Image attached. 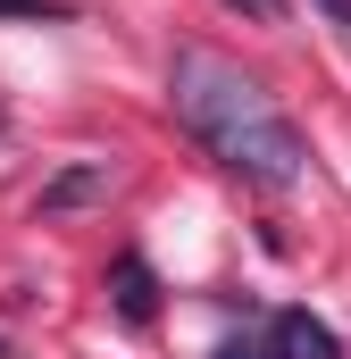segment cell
I'll return each mask as SVG.
<instances>
[{
	"label": "cell",
	"instance_id": "52a82bcc",
	"mask_svg": "<svg viewBox=\"0 0 351 359\" xmlns=\"http://www.w3.org/2000/svg\"><path fill=\"white\" fill-rule=\"evenodd\" d=\"M209 359H267V351H260V334H226V343H218Z\"/></svg>",
	"mask_w": 351,
	"mask_h": 359
},
{
	"label": "cell",
	"instance_id": "3957f363",
	"mask_svg": "<svg viewBox=\"0 0 351 359\" xmlns=\"http://www.w3.org/2000/svg\"><path fill=\"white\" fill-rule=\"evenodd\" d=\"M109 292H117V318H126V326H151V318H159V276L143 268L134 251L109 268Z\"/></svg>",
	"mask_w": 351,
	"mask_h": 359
},
{
	"label": "cell",
	"instance_id": "6da1fadb",
	"mask_svg": "<svg viewBox=\"0 0 351 359\" xmlns=\"http://www.w3.org/2000/svg\"><path fill=\"white\" fill-rule=\"evenodd\" d=\"M168 100H176V126L226 168V176L260 184V192H284V184H301L310 168V142H301V126L267 100L260 76H243L234 59H218V50H201V42H184L168 67Z\"/></svg>",
	"mask_w": 351,
	"mask_h": 359
},
{
	"label": "cell",
	"instance_id": "277c9868",
	"mask_svg": "<svg viewBox=\"0 0 351 359\" xmlns=\"http://www.w3.org/2000/svg\"><path fill=\"white\" fill-rule=\"evenodd\" d=\"M109 192V159H76V168H59V176L42 184V217H59V209H84Z\"/></svg>",
	"mask_w": 351,
	"mask_h": 359
},
{
	"label": "cell",
	"instance_id": "7a4b0ae2",
	"mask_svg": "<svg viewBox=\"0 0 351 359\" xmlns=\"http://www.w3.org/2000/svg\"><path fill=\"white\" fill-rule=\"evenodd\" d=\"M267 359H343V343H335V326L326 318H310V309H276L260 334Z\"/></svg>",
	"mask_w": 351,
	"mask_h": 359
},
{
	"label": "cell",
	"instance_id": "8992f818",
	"mask_svg": "<svg viewBox=\"0 0 351 359\" xmlns=\"http://www.w3.org/2000/svg\"><path fill=\"white\" fill-rule=\"evenodd\" d=\"M226 8H243L251 25H284V0H226Z\"/></svg>",
	"mask_w": 351,
	"mask_h": 359
},
{
	"label": "cell",
	"instance_id": "5b68a950",
	"mask_svg": "<svg viewBox=\"0 0 351 359\" xmlns=\"http://www.w3.org/2000/svg\"><path fill=\"white\" fill-rule=\"evenodd\" d=\"M0 17H8V25H25V17H42V25H51V17H59V0H0Z\"/></svg>",
	"mask_w": 351,
	"mask_h": 359
},
{
	"label": "cell",
	"instance_id": "ba28073f",
	"mask_svg": "<svg viewBox=\"0 0 351 359\" xmlns=\"http://www.w3.org/2000/svg\"><path fill=\"white\" fill-rule=\"evenodd\" d=\"M310 8H326V17H335V25L351 34V0H310Z\"/></svg>",
	"mask_w": 351,
	"mask_h": 359
}]
</instances>
